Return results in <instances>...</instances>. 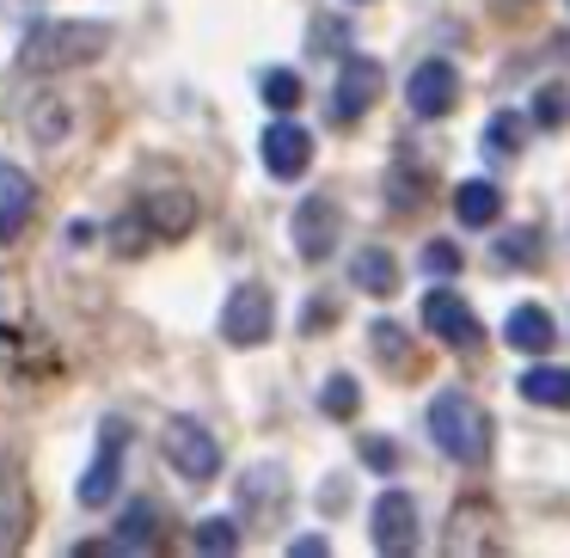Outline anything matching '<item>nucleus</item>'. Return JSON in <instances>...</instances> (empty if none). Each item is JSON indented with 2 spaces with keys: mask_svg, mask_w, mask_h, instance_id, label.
<instances>
[{
  "mask_svg": "<svg viewBox=\"0 0 570 558\" xmlns=\"http://www.w3.org/2000/svg\"><path fill=\"white\" fill-rule=\"evenodd\" d=\"M111 50V26H80V19H50L19 43V68L26 75H62V68L99 62Z\"/></svg>",
  "mask_w": 570,
  "mask_h": 558,
  "instance_id": "obj_1",
  "label": "nucleus"
},
{
  "mask_svg": "<svg viewBox=\"0 0 570 558\" xmlns=\"http://www.w3.org/2000/svg\"><path fill=\"white\" fill-rule=\"evenodd\" d=\"M430 435L435 448H442L448 460H460V467H479V460H491V418L479 411V399L460 393V386H442L430 405Z\"/></svg>",
  "mask_w": 570,
  "mask_h": 558,
  "instance_id": "obj_2",
  "label": "nucleus"
},
{
  "mask_svg": "<svg viewBox=\"0 0 570 558\" xmlns=\"http://www.w3.org/2000/svg\"><path fill=\"white\" fill-rule=\"evenodd\" d=\"M166 467L190 484H209L215 472H222V442L209 435V423H197V418L166 423Z\"/></svg>",
  "mask_w": 570,
  "mask_h": 558,
  "instance_id": "obj_3",
  "label": "nucleus"
},
{
  "mask_svg": "<svg viewBox=\"0 0 570 558\" xmlns=\"http://www.w3.org/2000/svg\"><path fill=\"white\" fill-rule=\"evenodd\" d=\"M423 332L442 337L448 350H460V356H479V350H484L479 313H472L454 288H430V295H423Z\"/></svg>",
  "mask_w": 570,
  "mask_h": 558,
  "instance_id": "obj_4",
  "label": "nucleus"
},
{
  "mask_svg": "<svg viewBox=\"0 0 570 558\" xmlns=\"http://www.w3.org/2000/svg\"><path fill=\"white\" fill-rule=\"evenodd\" d=\"M271 325H276V301H271L264 283H239L234 295H227V307H222V337L227 344L252 350V344L271 337Z\"/></svg>",
  "mask_w": 570,
  "mask_h": 558,
  "instance_id": "obj_5",
  "label": "nucleus"
},
{
  "mask_svg": "<svg viewBox=\"0 0 570 558\" xmlns=\"http://www.w3.org/2000/svg\"><path fill=\"white\" fill-rule=\"evenodd\" d=\"M124 418H105L99 423V454L92 467L80 472V509H105L117 503V479H124Z\"/></svg>",
  "mask_w": 570,
  "mask_h": 558,
  "instance_id": "obj_6",
  "label": "nucleus"
},
{
  "mask_svg": "<svg viewBox=\"0 0 570 558\" xmlns=\"http://www.w3.org/2000/svg\"><path fill=\"white\" fill-rule=\"evenodd\" d=\"M288 234H295V252L307 264H325L337 252V239H344V209L332 197H307L295 209V222H288Z\"/></svg>",
  "mask_w": 570,
  "mask_h": 558,
  "instance_id": "obj_7",
  "label": "nucleus"
},
{
  "mask_svg": "<svg viewBox=\"0 0 570 558\" xmlns=\"http://www.w3.org/2000/svg\"><path fill=\"white\" fill-rule=\"evenodd\" d=\"M386 75L374 56H344V68H337V87H332V117L337 124H356L362 111H374V99H381Z\"/></svg>",
  "mask_w": 570,
  "mask_h": 558,
  "instance_id": "obj_8",
  "label": "nucleus"
},
{
  "mask_svg": "<svg viewBox=\"0 0 570 558\" xmlns=\"http://www.w3.org/2000/svg\"><path fill=\"white\" fill-rule=\"evenodd\" d=\"M368 540H374V552L405 558L417 546V503L405 491H381L374 497V516H368Z\"/></svg>",
  "mask_w": 570,
  "mask_h": 558,
  "instance_id": "obj_9",
  "label": "nucleus"
},
{
  "mask_svg": "<svg viewBox=\"0 0 570 558\" xmlns=\"http://www.w3.org/2000/svg\"><path fill=\"white\" fill-rule=\"evenodd\" d=\"M405 105L417 117H448L460 105V75H454V62H442V56H423L417 68H411V80H405Z\"/></svg>",
  "mask_w": 570,
  "mask_h": 558,
  "instance_id": "obj_10",
  "label": "nucleus"
},
{
  "mask_svg": "<svg viewBox=\"0 0 570 558\" xmlns=\"http://www.w3.org/2000/svg\"><path fill=\"white\" fill-rule=\"evenodd\" d=\"M307 166H313V136L301 124H288V117H276V124L264 129V173L283 178V185H295Z\"/></svg>",
  "mask_w": 570,
  "mask_h": 558,
  "instance_id": "obj_11",
  "label": "nucleus"
},
{
  "mask_svg": "<svg viewBox=\"0 0 570 558\" xmlns=\"http://www.w3.org/2000/svg\"><path fill=\"white\" fill-rule=\"evenodd\" d=\"M31 209H38V185H31L26 166L0 160V246H13L19 234H26Z\"/></svg>",
  "mask_w": 570,
  "mask_h": 558,
  "instance_id": "obj_12",
  "label": "nucleus"
},
{
  "mask_svg": "<svg viewBox=\"0 0 570 558\" xmlns=\"http://www.w3.org/2000/svg\"><path fill=\"white\" fill-rule=\"evenodd\" d=\"M141 222L160 239H185L190 227H197V197H190V190H154V197L141 203Z\"/></svg>",
  "mask_w": 570,
  "mask_h": 558,
  "instance_id": "obj_13",
  "label": "nucleus"
},
{
  "mask_svg": "<svg viewBox=\"0 0 570 558\" xmlns=\"http://www.w3.org/2000/svg\"><path fill=\"white\" fill-rule=\"evenodd\" d=\"M503 337H509V350H521V356H546L552 337H558V325H552V313H546L540 301H521V307H509Z\"/></svg>",
  "mask_w": 570,
  "mask_h": 558,
  "instance_id": "obj_14",
  "label": "nucleus"
},
{
  "mask_svg": "<svg viewBox=\"0 0 570 558\" xmlns=\"http://www.w3.org/2000/svg\"><path fill=\"white\" fill-rule=\"evenodd\" d=\"M350 283H356L362 295H381L386 301L399 288V258L386 246H362L356 258H350Z\"/></svg>",
  "mask_w": 570,
  "mask_h": 558,
  "instance_id": "obj_15",
  "label": "nucleus"
},
{
  "mask_svg": "<svg viewBox=\"0 0 570 558\" xmlns=\"http://www.w3.org/2000/svg\"><path fill=\"white\" fill-rule=\"evenodd\" d=\"M497 209H503V190H497L491 178H466V185H454V222L460 227H491Z\"/></svg>",
  "mask_w": 570,
  "mask_h": 558,
  "instance_id": "obj_16",
  "label": "nucleus"
},
{
  "mask_svg": "<svg viewBox=\"0 0 570 558\" xmlns=\"http://www.w3.org/2000/svg\"><path fill=\"white\" fill-rule=\"evenodd\" d=\"M521 399H528V405H546V411H570V369L533 362V369L521 374Z\"/></svg>",
  "mask_w": 570,
  "mask_h": 558,
  "instance_id": "obj_17",
  "label": "nucleus"
},
{
  "mask_svg": "<svg viewBox=\"0 0 570 558\" xmlns=\"http://www.w3.org/2000/svg\"><path fill=\"white\" fill-rule=\"evenodd\" d=\"M19 533H26V491H19V467L0 460V552L19 546Z\"/></svg>",
  "mask_w": 570,
  "mask_h": 558,
  "instance_id": "obj_18",
  "label": "nucleus"
},
{
  "mask_svg": "<svg viewBox=\"0 0 570 558\" xmlns=\"http://www.w3.org/2000/svg\"><path fill=\"white\" fill-rule=\"evenodd\" d=\"M368 350H374V356H381L386 369L399 374V381H405V374H411V337L399 332L393 320H374V325H368Z\"/></svg>",
  "mask_w": 570,
  "mask_h": 558,
  "instance_id": "obj_19",
  "label": "nucleus"
},
{
  "mask_svg": "<svg viewBox=\"0 0 570 558\" xmlns=\"http://www.w3.org/2000/svg\"><path fill=\"white\" fill-rule=\"evenodd\" d=\"M154 533H160V516H154V503H148V497H136V503H129V516L117 521V540H111V546H129V552H148V546H154Z\"/></svg>",
  "mask_w": 570,
  "mask_h": 558,
  "instance_id": "obj_20",
  "label": "nucleus"
},
{
  "mask_svg": "<svg viewBox=\"0 0 570 558\" xmlns=\"http://www.w3.org/2000/svg\"><path fill=\"white\" fill-rule=\"evenodd\" d=\"M356 405H362L356 374H332V381L320 386V411H325L332 423H350V418H356Z\"/></svg>",
  "mask_w": 570,
  "mask_h": 558,
  "instance_id": "obj_21",
  "label": "nucleus"
},
{
  "mask_svg": "<svg viewBox=\"0 0 570 558\" xmlns=\"http://www.w3.org/2000/svg\"><path fill=\"white\" fill-rule=\"evenodd\" d=\"M521 141H528L521 111H497L491 129H484V154H491V160H509V154H521Z\"/></svg>",
  "mask_w": 570,
  "mask_h": 558,
  "instance_id": "obj_22",
  "label": "nucleus"
},
{
  "mask_svg": "<svg viewBox=\"0 0 570 558\" xmlns=\"http://www.w3.org/2000/svg\"><path fill=\"white\" fill-rule=\"evenodd\" d=\"M386 197H393V215H411L423 197H430V173H411V166H393V178H386Z\"/></svg>",
  "mask_w": 570,
  "mask_h": 558,
  "instance_id": "obj_23",
  "label": "nucleus"
},
{
  "mask_svg": "<svg viewBox=\"0 0 570 558\" xmlns=\"http://www.w3.org/2000/svg\"><path fill=\"white\" fill-rule=\"evenodd\" d=\"M528 111H533V124H540V129H564V124H570V87L546 80V87L533 92V105H528Z\"/></svg>",
  "mask_w": 570,
  "mask_h": 558,
  "instance_id": "obj_24",
  "label": "nucleus"
},
{
  "mask_svg": "<svg viewBox=\"0 0 570 558\" xmlns=\"http://www.w3.org/2000/svg\"><path fill=\"white\" fill-rule=\"evenodd\" d=\"M258 87H264V105H271V111H295V105H301V80L288 75V68H271Z\"/></svg>",
  "mask_w": 570,
  "mask_h": 558,
  "instance_id": "obj_25",
  "label": "nucleus"
},
{
  "mask_svg": "<svg viewBox=\"0 0 570 558\" xmlns=\"http://www.w3.org/2000/svg\"><path fill=\"white\" fill-rule=\"evenodd\" d=\"M234 546H239V521H227V516L197 521V552H234Z\"/></svg>",
  "mask_w": 570,
  "mask_h": 558,
  "instance_id": "obj_26",
  "label": "nucleus"
},
{
  "mask_svg": "<svg viewBox=\"0 0 570 558\" xmlns=\"http://www.w3.org/2000/svg\"><path fill=\"white\" fill-rule=\"evenodd\" d=\"M356 454H362V467H368V472H399V442H393V435H362Z\"/></svg>",
  "mask_w": 570,
  "mask_h": 558,
  "instance_id": "obj_27",
  "label": "nucleus"
},
{
  "mask_svg": "<svg viewBox=\"0 0 570 558\" xmlns=\"http://www.w3.org/2000/svg\"><path fill=\"white\" fill-rule=\"evenodd\" d=\"M31 111H38V117H26V129H38V141H56V136H62V129H68V105L62 99H43V105H31Z\"/></svg>",
  "mask_w": 570,
  "mask_h": 558,
  "instance_id": "obj_28",
  "label": "nucleus"
},
{
  "mask_svg": "<svg viewBox=\"0 0 570 558\" xmlns=\"http://www.w3.org/2000/svg\"><path fill=\"white\" fill-rule=\"evenodd\" d=\"M460 264H466V258H460L454 239H430V246H423V271H430V276H460Z\"/></svg>",
  "mask_w": 570,
  "mask_h": 558,
  "instance_id": "obj_29",
  "label": "nucleus"
},
{
  "mask_svg": "<svg viewBox=\"0 0 570 558\" xmlns=\"http://www.w3.org/2000/svg\"><path fill=\"white\" fill-rule=\"evenodd\" d=\"M533 252H540V234H533V227H528V234H503V239H497V258H503V264H540Z\"/></svg>",
  "mask_w": 570,
  "mask_h": 558,
  "instance_id": "obj_30",
  "label": "nucleus"
},
{
  "mask_svg": "<svg viewBox=\"0 0 570 558\" xmlns=\"http://www.w3.org/2000/svg\"><path fill=\"white\" fill-rule=\"evenodd\" d=\"M320 325H337V301L332 295H313L307 313H301V332H320Z\"/></svg>",
  "mask_w": 570,
  "mask_h": 558,
  "instance_id": "obj_31",
  "label": "nucleus"
},
{
  "mask_svg": "<svg viewBox=\"0 0 570 558\" xmlns=\"http://www.w3.org/2000/svg\"><path fill=\"white\" fill-rule=\"evenodd\" d=\"M332 552V540H325V533H301L295 546H288V558H325Z\"/></svg>",
  "mask_w": 570,
  "mask_h": 558,
  "instance_id": "obj_32",
  "label": "nucleus"
}]
</instances>
